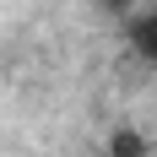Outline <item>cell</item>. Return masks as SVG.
Returning a JSON list of instances; mask_svg holds the SVG:
<instances>
[{
	"label": "cell",
	"instance_id": "cell-1",
	"mask_svg": "<svg viewBox=\"0 0 157 157\" xmlns=\"http://www.w3.org/2000/svg\"><path fill=\"white\" fill-rule=\"evenodd\" d=\"M125 44L141 65H157V11H141L125 22Z\"/></svg>",
	"mask_w": 157,
	"mask_h": 157
},
{
	"label": "cell",
	"instance_id": "cell-3",
	"mask_svg": "<svg viewBox=\"0 0 157 157\" xmlns=\"http://www.w3.org/2000/svg\"><path fill=\"white\" fill-rule=\"evenodd\" d=\"M98 11L114 16V22H130V16H141V11H146V0H98Z\"/></svg>",
	"mask_w": 157,
	"mask_h": 157
},
{
	"label": "cell",
	"instance_id": "cell-2",
	"mask_svg": "<svg viewBox=\"0 0 157 157\" xmlns=\"http://www.w3.org/2000/svg\"><path fill=\"white\" fill-rule=\"evenodd\" d=\"M146 152H152V146H146V136L136 125H119L109 136V157H146Z\"/></svg>",
	"mask_w": 157,
	"mask_h": 157
}]
</instances>
